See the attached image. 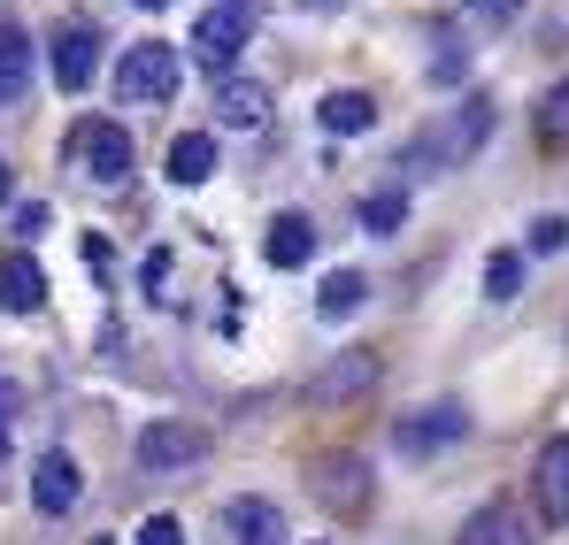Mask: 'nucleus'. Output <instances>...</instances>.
<instances>
[{"label":"nucleus","instance_id":"1","mask_svg":"<svg viewBox=\"0 0 569 545\" xmlns=\"http://www.w3.org/2000/svg\"><path fill=\"white\" fill-rule=\"evenodd\" d=\"M485 139H492V100H455L431 131H416L408 170H416V178H423V170H455V162H470Z\"/></svg>","mask_w":569,"mask_h":545},{"label":"nucleus","instance_id":"2","mask_svg":"<svg viewBox=\"0 0 569 545\" xmlns=\"http://www.w3.org/2000/svg\"><path fill=\"white\" fill-rule=\"evenodd\" d=\"M178 78H186L178 47H170V39H139V47H123V62H116V100L162 108V100L178 92Z\"/></svg>","mask_w":569,"mask_h":545},{"label":"nucleus","instance_id":"3","mask_svg":"<svg viewBox=\"0 0 569 545\" xmlns=\"http://www.w3.org/2000/svg\"><path fill=\"white\" fill-rule=\"evenodd\" d=\"M131 461H139L147 476H186V468H200V461H208V431H200V423H186V415H162V423H147V431H139Z\"/></svg>","mask_w":569,"mask_h":545},{"label":"nucleus","instance_id":"4","mask_svg":"<svg viewBox=\"0 0 569 545\" xmlns=\"http://www.w3.org/2000/svg\"><path fill=\"white\" fill-rule=\"evenodd\" d=\"M462 438H470V407L462 400H431V407H416V415L392 423V446L408 461H431V454H447V446H462Z\"/></svg>","mask_w":569,"mask_h":545},{"label":"nucleus","instance_id":"5","mask_svg":"<svg viewBox=\"0 0 569 545\" xmlns=\"http://www.w3.org/2000/svg\"><path fill=\"white\" fill-rule=\"evenodd\" d=\"M70 162H86L93 184H123L131 178V131H123L116 115H86V123L70 131Z\"/></svg>","mask_w":569,"mask_h":545},{"label":"nucleus","instance_id":"6","mask_svg":"<svg viewBox=\"0 0 569 545\" xmlns=\"http://www.w3.org/2000/svg\"><path fill=\"white\" fill-rule=\"evenodd\" d=\"M378 384V354L370 346H347L339 362H323L308 376V407H347V400H362Z\"/></svg>","mask_w":569,"mask_h":545},{"label":"nucleus","instance_id":"7","mask_svg":"<svg viewBox=\"0 0 569 545\" xmlns=\"http://www.w3.org/2000/svg\"><path fill=\"white\" fill-rule=\"evenodd\" d=\"M247 31H254V23H247L239 8H223V0H216V8H208V16L192 23V62L223 78V70L239 62V47H247Z\"/></svg>","mask_w":569,"mask_h":545},{"label":"nucleus","instance_id":"8","mask_svg":"<svg viewBox=\"0 0 569 545\" xmlns=\"http://www.w3.org/2000/svg\"><path fill=\"white\" fill-rule=\"evenodd\" d=\"M47 70H54V85H62V92H86V85H93V70H100V31H93V23H62Z\"/></svg>","mask_w":569,"mask_h":545},{"label":"nucleus","instance_id":"9","mask_svg":"<svg viewBox=\"0 0 569 545\" xmlns=\"http://www.w3.org/2000/svg\"><path fill=\"white\" fill-rule=\"evenodd\" d=\"M78 499H86V468L62 454V446L39 454V468H31V507H39V515H70Z\"/></svg>","mask_w":569,"mask_h":545},{"label":"nucleus","instance_id":"10","mask_svg":"<svg viewBox=\"0 0 569 545\" xmlns=\"http://www.w3.org/2000/svg\"><path fill=\"white\" fill-rule=\"evenodd\" d=\"M531 492H539V515H547V523H569V431L539 446V468H531Z\"/></svg>","mask_w":569,"mask_h":545},{"label":"nucleus","instance_id":"11","mask_svg":"<svg viewBox=\"0 0 569 545\" xmlns=\"http://www.w3.org/2000/svg\"><path fill=\"white\" fill-rule=\"evenodd\" d=\"M455 545H531V523H523L516 499H485L470 523H462V538H455Z\"/></svg>","mask_w":569,"mask_h":545},{"label":"nucleus","instance_id":"12","mask_svg":"<svg viewBox=\"0 0 569 545\" xmlns=\"http://www.w3.org/2000/svg\"><path fill=\"white\" fill-rule=\"evenodd\" d=\"M223 523H231V545H284V515H278V499H231L223 507Z\"/></svg>","mask_w":569,"mask_h":545},{"label":"nucleus","instance_id":"13","mask_svg":"<svg viewBox=\"0 0 569 545\" xmlns=\"http://www.w3.org/2000/svg\"><path fill=\"white\" fill-rule=\"evenodd\" d=\"M0 307L8 315H31V307H47V276L31 254H0Z\"/></svg>","mask_w":569,"mask_h":545},{"label":"nucleus","instance_id":"14","mask_svg":"<svg viewBox=\"0 0 569 545\" xmlns=\"http://www.w3.org/2000/svg\"><path fill=\"white\" fill-rule=\"evenodd\" d=\"M262 254H270V270H308L316 262V223L308 215H278L270 239H262Z\"/></svg>","mask_w":569,"mask_h":545},{"label":"nucleus","instance_id":"15","mask_svg":"<svg viewBox=\"0 0 569 545\" xmlns=\"http://www.w3.org/2000/svg\"><path fill=\"white\" fill-rule=\"evenodd\" d=\"M270 115V92L254 85V78H223L216 85V123H231V131H254Z\"/></svg>","mask_w":569,"mask_h":545},{"label":"nucleus","instance_id":"16","mask_svg":"<svg viewBox=\"0 0 569 545\" xmlns=\"http://www.w3.org/2000/svg\"><path fill=\"white\" fill-rule=\"evenodd\" d=\"M316 115H323V131H331V139H362V131L378 123V100L347 85V92H323V108H316Z\"/></svg>","mask_w":569,"mask_h":545},{"label":"nucleus","instance_id":"17","mask_svg":"<svg viewBox=\"0 0 569 545\" xmlns=\"http://www.w3.org/2000/svg\"><path fill=\"white\" fill-rule=\"evenodd\" d=\"M316 492H323L331 507H347V515H355V507L370 499V468H362L355 454H339V461H323V468H316Z\"/></svg>","mask_w":569,"mask_h":545},{"label":"nucleus","instance_id":"18","mask_svg":"<svg viewBox=\"0 0 569 545\" xmlns=\"http://www.w3.org/2000/svg\"><path fill=\"white\" fill-rule=\"evenodd\" d=\"M162 170H170V184H208L216 178V139H208V131H178Z\"/></svg>","mask_w":569,"mask_h":545},{"label":"nucleus","instance_id":"19","mask_svg":"<svg viewBox=\"0 0 569 545\" xmlns=\"http://www.w3.org/2000/svg\"><path fill=\"white\" fill-rule=\"evenodd\" d=\"M362 300H370V276L362 270H331L323 284H316V315H323V323H347Z\"/></svg>","mask_w":569,"mask_h":545},{"label":"nucleus","instance_id":"20","mask_svg":"<svg viewBox=\"0 0 569 545\" xmlns=\"http://www.w3.org/2000/svg\"><path fill=\"white\" fill-rule=\"evenodd\" d=\"M31 92V39L16 23H0V108H16Z\"/></svg>","mask_w":569,"mask_h":545},{"label":"nucleus","instance_id":"21","mask_svg":"<svg viewBox=\"0 0 569 545\" xmlns=\"http://www.w3.org/2000/svg\"><path fill=\"white\" fill-rule=\"evenodd\" d=\"M400 223H408V192H400V184H385V192L362 200V231H370V239H392Z\"/></svg>","mask_w":569,"mask_h":545},{"label":"nucleus","instance_id":"22","mask_svg":"<svg viewBox=\"0 0 569 545\" xmlns=\"http://www.w3.org/2000/svg\"><path fill=\"white\" fill-rule=\"evenodd\" d=\"M485 292H492V300H516V292H523V254H516V246H500V254L485 262Z\"/></svg>","mask_w":569,"mask_h":545},{"label":"nucleus","instance_id":"23","mask_svg":"<svg viewBox=\"0 0 569 545\" xmlns=\"http://www.w3.org/2000/svg\"><path fill=\"white\" fill-rule=\"evenodd\" d=\"M539 139H547V147H569V78L539 100Z\"/></svg>","mask_w":569,"mask_h":545},{"label":"nucleus","instance_id":"24","mask_svg":"<svg viewBox=\"0 0 569 545\" xmlns=\"http://www.w3.org/2000/svg\"><path fill=\"white\" fill-rule=\"evenodd\" d=\"M439 39H447V31H439ZM462 70H470V47H455V39H447V47L431 54V78H439V85H455Z\"/></svg>","mask_w":569,"mask_h":545},{"label":"nucleus","instance_id":"25","mask_svg":"<svg viewBox=\"0 0 569 545\" xmlns=\"http://www.w3.org/2000/svg\"><path fill=\"white\" fill-rule=\"evenodd\" d=\"M569 246V223L562 215H539V223H531V254H562Z\"/></svg>","mask_w":569,"mask_h":545},{"label":"nucleus","instance_id":"26","mask_svg":"<svg viewBox=\"0 0 569 545\" xmlns=\"http://www.w3.org/2000/svg\"><path fill=\"white\" fill-rule=\"evenodd\" d=\"M139 545H186V523L178 515H147L139 523Z\"/></svg>","mask_w":569,"mask_h":545},{"label":"nucleus","instance_id":"27","mask_svg":"<svg viewBox=\"0 0 569 545\" xmlns=\"http://www.w3.org/2000/svg\"><path fill=\"white\" fill-rule=\"evenodd\" d=\"M8 415H16V384H0V468L16 454V423H8Z\"/></svg>","mask_w":569,"mask_h":545},{"label":"nucleus","instance_id":"28","mask_svg":"<svg viewBox=\"0 0 569 545\" xmlns=\"http://www.w3.org/2000/svg\"><path fill=\"white\" fill-rule=\"evenodd\" d=\"M470 16H477V23H516L523 0H470Z\"/></svg>","mask_w":569,"mask_h":545},{"label":"nucleus","instance_id":"29","mask_svg":"<svg viewBox=\"0 0 569 545\" xmlns=\"http://www.w3.org/2000/svg\"><path fill=\"white\" fill-rule=\"evenodd\" d=\"M39 231H47V208L23 200V208H16V239H39Z\"/></svg>","mask_w":569,"mask_h":545},{"label":"nucleus","instance_id":"30","mask_svg":"<svg viewBox=\"0 0 569 545\" xmlns=\"http://www.w3.org/2000/svg\"><path fill=\"white\" fill-rule=\"evenodd\" d=\"M223 8H239L247 23H262V8H270V0H223Z\"/></svg>","mask_w":569,"mask_h":545},{"label":"nucleus","instance_id":"31","mask_svg":"<svg viewBox=\"0 0 569 545\" xmlns=\"http://www.w3.org/2000/svg\"><path fill=\"white\" fill-rule=\"evenodd\" d=\"M8 192H16V178H8V162H0V200H8Z\"/></svg>","mask_w":569,"mask_h":545},{"label":"nucleus","instance_id":"32","mask_svg":"<svg viewBox=\"0 0 569 545\" xmlns=\"http://www.w3.org/2000/svg\"><path fill=\"white\" fill-rule=\"evenodd\" d=\"M300 8H347V0H300Z\"/></svg>","mask_w":569,"mask_h":545},{"label":"nucleus","instance_id":"33","mask_svg":"<svg viewBox=\"0 0 569 545\" xmlns=\"http://www.w3.org/2000/svg\"><path fill=\"white\" fill-rule=\"evenodd\" d=\"M139 8H170V0H139Z\"/></svg>","mask_w":569,"mask_h":545},{"label":"nucleus","instance_id":"34","mask_svg":"<svg viewBox=\"0 0 569 545\" xmlns=\"http://www.w3.org/2000/svg\"><path fill=\"white\" fill-rule=\"evenodd\" d=\"M93 545H116V538H93Z\"/></svg>","mask_w":569,"mask_h":545}]
</instances>
